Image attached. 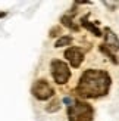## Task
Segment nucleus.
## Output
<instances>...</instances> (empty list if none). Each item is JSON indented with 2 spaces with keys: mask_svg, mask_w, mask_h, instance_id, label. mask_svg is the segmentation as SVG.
Wrapping results in <instances>:
<instances>
[{
  "mask_svg": "<svg viewBox=\"0 0 119 121\" xmlns=\"http://www.w3.org/2000/svg\"><path fill=\"white\" fill-rule=\"evenodd\" d=\"M110 75L106 71L100 69H87L81 75L78 86H76V95L84 99H96L104 96L110 89Z\"/></svg>",
  "mask_w": 119,
  "mask_h": 121,
  "instance_id": "nucleus-1",
  "label": "nucleus"
},
{
  "mask_svg": "<svg viewBox=\"0 0 119 121\" xmlns=\"http://www.w3.org/2000/svg\"><path fill=\"white\" fill-rule=\"evenodd\" d=\"M68 115L69 121H93L94 111L85 102H74L68 106Z\"/></svg>",
  "mask_w": 119,
  "mask_h": 121,
  "instance_id": "nucleus-2",
  "label": "nucleus"
},
{
  "mask_svg": "<svg viewBox=\"0 0 119 121\" xmlns=\"http://www.w3.org/2000/svg\"><path fill=\"white\" fill-rule=\"evenodd\" d=\"M50 68H52V75L57 84H65L71 78V69L63 60H59V59L52 60Z\"/></svg>",
  "mask_w": 119,
  "mask_h": 121,
  "instance_id": "nucleus-3",
  "label": "nucleus"
},
{
  "mask_svg": "<svg viewBox=\"0 0 119 121\" xmlns=\"http://www.w3.org/2000/svg\"><path fill=\"white\" fill-rule=\"evenodd\" d=\"M31 93L38 100H47L55 95V90L46 80H37L31 87Z\"/></svg>",
  "mask_w": 119,
  "mask_h": 121,
  "instance_id": "nucleus-4",
  "label": "nucleus"
},
{
  "mask_svg": "<svg viewBox=\"0 0 119 121\" xmlns=\"http://www.w3.org/2000/svg\"><path fill=\"white\" fill-rule=\"evenodd\" d=\"M65 58L69 60V64L74 66V68H78L84 60V53L78 47H69V49L65 52Z\"/></svg>",
  "mask_w": 119,
  "mask_h": 121,
  "instance_id": "nucleus-5",
  "label": "nucleus"
},
{
  "mask_svg": "<svg viewBox=\"0 0 119 121\" xmlns=\"http://www.w3.org/2000/svg\"><path fill=\"white\" fill-rule=\"evenodd\" d=\"M104 47L106 49H109L112 53L113 52H118L119 50V39H118V35L112 31L110 28H104Z\"/></svg>",
  "mask_w": 119,
  "mask_h": 121,
  "instance_id": "nucleus-6",
  "label": "nucleus"
},
{
  "mask_svg": "<svg viewBox=\"0 0 119 121\" xmlns=\"http://www.w3.org/2000/svg\"><path fill=\"white\" fill-rule=\"evenodd\" d=\"M87 18H88V15H85V16H82V18H81V24H82V27L87 28L88 31H91L94 35H97V37H102V35H103L102 31H100V30H99L96 25H94L93 22H88V21H87Z\"/></svg>",
  "mask_w": 119,
  "mask_h": 121,
  "instance_id": "nucleus-7",
  "label": "nucleus"
},
{
  "mask_svg": "<svg viewBox=\"0 0 119 121\" xmlns=\"http://www.w3.org/2000/svg\"><path fill=\"white\" fill-rule=\"evenodd\" d=\"M62 24H63V25H66L68 28H71V30H74V31H78V30H79V27L78 25H75V24H74V21H72V18H71L69 15H65V16H62Z\"/></svg>",
  "mask_w": 119,
  "mask_h": 121,
  "instance_id": "nucleus-8",
  "label": "nucleus"
},
{
  "mask_svg": "<svg viewBox=\"0 0 119 121\" xmlns=\"http://www.w3.org/2000/svg\"><path fill=\"white\" fill-rule=\"evenodd\" d=\"M72 43V37H69V35H63L60 37L56 43H55V47H63V46H69Z\"/></svg>",
  "mask_w": 119,
  "mask_h": 121,
  "instance_id": "nucleus-9",
  "label": "nucleus"
},
{
  "mask_svg": "<svg viewBox=\"0 0 119 121\" xmlns=\"http://www.w3.org/2000/svg\"><path fill=\"white\" fill-rule=\"evenodd\" d=\"M59 109H60V100H57V99L52 100L50 104H49V106H46V111L47 112H56Z\"/></svg>",
  "mask_w": 119,
  "mask_h": 121,
  "instance_id": "nucleus-10",
  "label": "nucleus"
},
{
  "mask_svg": "<svg viewBox=\"0 0 119 121\" xmlns=\"http://www.w3.org/2000/svg\"><path fill=\"white\" fill-rule=\"evenodd\" d=\"M100 52H102V53H104V55H107V58H109V59H110L113 64H119V60L115 58V55H113V53H112L109 49H106L104 46H100Z\"/></svg>",
  "mask_w": 119,
  "mask_h": 121,
  "instance_id": "nucleus-11",
  "label": "nucleus"
},
{
  "mask_svg": "<svg viewBox=\"0 0 119 121\" xmlns=\"http://www.w3.org/2000/svg\"><path fill=\"white\" fill-rule=\"evenodd\" d=\"M104 6H107L109 9H116V6H118V2H104Z\"/></svg>",
  "mask_w": 119,
  "mask_h": 121,
  "instance_id": "nucleus-12",
  "label": "nucleus"
},
{
  "mask_svg": "<svg viewBox=\"0 0 119 121\" xmlns=\"http://www.w3.org/2000/svg\"><path fill=\"white\" fill-rule=\"evenodd\" d=\"M60 31V30H59V27H56V28H53L52 31H50V37H55V35H57V33Z\"/></svg>",
  "mask_w": 119,
  "mask_h": 121,
  "instance_id": "nucleus-13",
  "label": "nucleus"
},
{
  "mask_svg": "<svg viewBox=\"0 0 119 121\" xmlns=\"http://www.w3.org/2000/svg\"><path fill=\"white\" fill-rule=\"evenodd\" d=\"M4 15H6V13H0V16H4Z\"/></svg>",
  "mask_w": 119,
  "mask_h": 121,
  "instance_id": "nucleus-14",
  "label": "nucleus"
}]
</instances>
